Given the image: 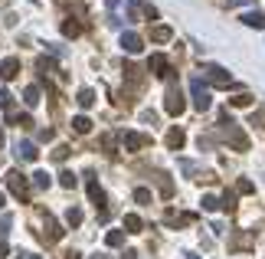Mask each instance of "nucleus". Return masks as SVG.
Masks as SVG:
<instances>
[{"instance_id": "cd10ccee", "label": "nucleus", "mask_w": 265, "mask_h": 259, "mask_svg": "<svg viewBox=\"0 0 265 259\" xmlns=\"http://www.w3.org/2000/svg\"><path fill=\"white\" fill-rule=\"evenodd\" d=\"M10 105H13V95L7 89H0V109H10Z\"/></svg>"}, {"instance_id": "9b49d317", "label": "nucleus", "mask_w": 265, "mask_h": 259, "mask_svg": "<svg viewBox=\"0 0 265 259\" xmlns=\"http://www.w3.org/2000/svg\"><path fill=\"white\" fill-rule=\"evenodd\" d=\"M16 157H23V161H36L39 151H36V144H33V141H20V144H16Z\"/></svg>"}, {"instance_id": "5701e85b", "label": "nucleus", "mask_w": 265, "mask_h": 259, "mask_svg": "<svg viewBox=\"0 0 265 259\" xmlns=\"http://www.w3.org/2000/svg\"><path fill=\"white\" fill-rule=\"evenodd\" d=\"M219 207H223V210H236V194H233V190H226V194H223Z\"/></svg>"}, {"instance_id": "39448f33", "label": "nucleus", "mask_w": 265, "mask_h": 259, "mask_svg": "<svg viewBox=\"0 0 265 259\" xmlns=\"http://www.w3.org/2000/svg\"><path fill=\"white\" fill-rule=\"evenodd\" d=\"M164 109L171 112V115H180V112L187 109V102H183V95H180V89H177V86L167 89V102H164Z\"/></svg>"}, {"instance_id": "c85d7f7f", "label": "nucleus", "mask_w": 265, "mask_h": 259, "mask_svg": "<svg viewBox=\"0 0 265 259\" xmlns=\"http://www.w3.org/2000/svg\"><path fill=\"white\" fill-rule=\"evenodd\" d=\"M236 190H239V194H252L256 184H252V181H239V184H236Z\"/></svg>"}, {"instance_id": "f704fd0d", "label": "nucleus", "mask_w": 265, "mask_h": 259, "mask_svg": "<svg viewBox=\"0 0 265 259\" xmlns=\"http://www.w3.org/2000/svg\"><path fill=\"white\" fill-rule=\"evenodd\" d=\"M0 256H7V243H0Z\"/></svg>"}, {"instance_id": "0eeeda50", "label": "nucleus", "mask_w": 265, "mask_h": 259, "mask_svg": "<svg viewBox=\"0 0 265 259\" xmlns=\"http://www.w3.org/2000/svg\"><path fill=\"white\" fill-rule=\"evenodd\" d=\"M148 69L154 72V76H161V79H164V76H171V63H167V59H164L161 53H154V56L148 59Z\"/></svg>"}, {"instance_id": "7c9ffc66", "label": "nucleus", "mask_w": 265, "mask_h": 259, "mask_svg": "<svg viewBox=\"0 0 265 259\" xmlns=\"http://www.w3.org/2000/svg\"><path fill=\"white\" fill-rule=\"evenodd\" d=\"M53 157H56V161H66V157H69V148H66V144H59V148L53 151Z\"/></svg>"}, {"instance_id": "e433bc0d", "label": "nucleus", "mask_w": 265, "mask_h": 259, "mask_svg": "<svg viewBox=\"0 0 265 259\" xmlns=\"http://www.w3.org/2000/svg\"><path fill=\"white\" fill-rule=\"evenodd\" d=\"M0 207H3V194H0Z\"/></svg>"}, {"instance_id": "6ab92c4d", "label": "nucleus", "mask_w": 265, "mask_h": 259, "mask_svg": "<svg viewBox=\"0 0 265 259\" xmlns=\"http://www.w3.org/2000/svg\"><path fill=\"white\" fill-rule=\"evenodd\" d=\"M229 105H233V109H249V105H252V95L249 92H239V95H233V99H229Z\"/></svg>"}, {"instance_id": "1a4fd4ad", "label": "nucleus", "mask_w": 265, "mask_h": 259, "mask_svg": "<svg viewBox=\"0 0 265 259\" xmlns=\"http://www.w3.org/2000/svg\"><path fill=\"white\" fill-rule=\"evenodd\" d=\"M86 187H88V197H92L95 207H105V194H101L98 181H95V174H86Z\"/></svg>"}, {"instance_id": "2f4dec72", "label": "nucleus", "mask_w": 265, "mask_h": 259, "mask_svg": "<svg viewBox=\"0 0 265 259\" xmlns=\"http://www.w3.org/2000/svg\"><path fill=\"white\" fill-rule=\"evenodd\" d=\"M252 125H259L265 131V112H252Z\"/></svg>"}, {"instance_id": "423d86ee", "label": "nucleus", "mask_w": 265, "mask_h": 259, "mask_svg": "<svg viewBox=\"0 0 265 259\" xmlns=\"http://www.w3.org/2000/svg\"><path fill=\"white\" fill-rule=\"evenodd\" d=\"M121 49H125V53H141V49H144V39L128 30V33H121Z\"/></svg>"}, {"instance_id": "c9c22d12", "label": "nucleus", "mask_w": 265, "mask_h": 259, "mask_svg": "<svg viewBox=\"0 0 265 259\" xmlns=\"http://www.w3.org/2000/svg\"><path fill=\"white\" fill-rule=\"evenodd\" d=\"M20 259H39V256H30V253H26V256H20Z\"/></svg>"}, {"instance_id": "a211bd4d", "label": "nucleus", "mask_w": 265, "mask_h": 259, "mask_svg": "<svg viewBox=\"0 0 265 259\" xmlns=\"http://www.w3.org/2000/svg\"><path fill=\"white\" fill-rule=\"evenodd\" d=\"M76 102L82 105V109H92V105H95V92H92V89H82V92L76 95Z\"/></svg>"}, {"instance_id": "ddd939ff", "label": "nucleus", "mask_w": 265, "mask_h": 259, "mask_svg": "<svg viewBox=\"0 0 265 259\" xmlns=\"http://www.w3.org/2000/svg\"><path fill=\"white\" fill-rule=\"evenodd\" d=\"M0 76H3V79H16V76H20V63H16L13 56L0 63Z\"/></svg>"}, {"instance_id": "f3484780", "label": "nucleus", "mask_w": 265, "mask_h": 259, "mask_svg": "<svg viewBox=\"0 0 265 259\" xmlns=\"http://www.w3.org/2000/svg\"><path fill=\"white\" fill-rule=\"evenodd\" d=\"M79 33H82V23H79V20H63V36H79Z\"/></svg>"}, {"instance_id": "f8f14e48", "label": "nucleus", "mask_w": 265, "mask_h": 259, "mask_svg": "<svg viewBox=\"0 0 265 259\" xmlns=\"http://www.w3.org/2000/svg\"><path fill=\"white\" fill-rule=\"evenodd\" d=\"M242 23L252 26V30H265V13H262V10H252V13L242 16Z\"/></svg>"}, {"instance_id": "dca6fc26", "label": "nucleus", "mask_w": 265, "mask_h": 259, "mask_svg": "<svg viewBox=\"0 0 265 259\" xmlns=\"http://www.w3.org/2000/svg\"><path fill=\"white\" fill-rule=\"evenodd\" d=\"M141 227H144V223H141L138 213H128L125 217V233H141Z\"/></svg>"}, {"instance_id": "4c0bfd02", "label": "nucleus", "mask_w": 265, "mask_h": 259, "mask_svg": "<svg viewBox=\"0 0 265 259\" xmlns=\"http://www.w3.org/2000/svg\"><path fill=\"white\" fill-rule=\"evenodd\" d=\"M0 144H3V131H0Z\"/></svg>"}, {"instance_id": "393cba45", "label": "nucleus", "mask_w": 265, "mask_h": 259, "mask_svg": "<svg viewBox=\"0 0 265 259\" xmlns=\"http://www.w3.org/2000/svg\"><path fill=\"white\" fill-rule=\"evenodd\" d=\"M134 200H138V204H151V190L148 187H138V190H134Z\"/></svg>"}, {"instance_id": "473e14b6", "label": "nucleus", "mask_w": 265, "mask_h": 259, "mask_svg": "<svg viewBox=\"0 0 265 259\" xmlns=\"http://www.w3.org/2000/svg\"><path fill=\"white\" fill-rule=\"evenodd\" d=\"M144 16H148V20H157V10H154V7L148 3V7H144Z\"/></svg>"}, {"instance_id": "2eb2a0df", "label": "nucleus", "mask_w": 265, "mask_h": 259, "mask_svg": "<svg viewBox=\"0 0 265 259\" xmlns=\"http://www.w3.org/2000/svg\"><path fill=\"white\" fill-rule=\"evenodd\" d=\"M174 33H171V26H151V39L154 43H167Z\"/></svg>"}, {"instance_id": "a878e982", "label": "nucleus", "mask_w": 265, "mask_h": 259, "mask_svg": "<svg viewBox=\"0 0 265 259\" xmlns=\"http://www.w3.org/2000/svg\"><path fill=\"white\" fill-rule=\"evenodd\" d=\"M59 184H63V187H76V174L63 171V174H59Z\"/></svg>"}, {"instance_id": "9d476101", "label": "nucleus", "mask_w": 265, "mask_h": 259, "mask_svg": "<svg viewBox=\"0 0 265 259\" xmlns=\"http://www.w3.org/2000/svg\"><path fill=\"white\" fill-rule=\"evenodd\" d=\"M183 141H187L183 128H171V131H167V148H171V151H180V148H183Z\"/></svg>"}, {"instance_id": "6e6552de", "label": "nucleus", "mask_w": 265, "mask_h": 259, "mask_svg": "<svg viewBox=\"0 0 265 259\" xmlns=\"http://www.w3.org/2000/svg\"><path fill=\"white\" fill-rule=\"evenodd\" d=\"M151 138L148 134H138V131H125V148L128 151H141V148H148Z\"/></svg>"}, {"instance_id": "bb28decb", "label": "nucleus", "mask_w": 265, "mask_h": 259, "mask_svg": "<svg viewBox=\"0 0 265 259\" xmlns=\"http://www.w3.org/2000/svg\"><path fill=\"white\" fill-rule=\"evenodd\" d=\"M33 177H36V187H39V190H46V187H49V174H46V171L33 174Z\"/></svg>"}, {"instance_id": "c756f323", "label": "nucleus", "mask_w": 265, "mask_h": 259, "mask_svg": "<svg viewBox=\"0 0 265 259\" xmlns=\"http://www.w3.org/2000/svg\"><path fill=\"white\" fill-rule=\"evenodd\" d=\"M216 207H219V200H216V197H210V194L203 197V210H216Z\"/></svg>"}, {"instance_id": "72a5a7b5", "label": "nucleus", "mask_w": 265, "mask_h": 259, "mask_svg": "<svg viewBox=\"0 0 265 259\" xmlns=\"http://www.w3.org/2000/svg\"><path fill=\"white\" fill-rule=\"evenodd\" d=\"M246 3H252V0H229V7H246Z\"/></svg>"}, {"instance_id": "aec40b11", "label": "nucleus", "mask_w": 265, "mask_h": 259, "mask_svg": "<svg viewBox=\"0 0 265 259\" xmlns=\"http://www.w3.org/2000/svg\"><path fill=\"white\" fill-rule=\"evenodd\" d=\"M46 236L49 240H59V236H63V230H59V223H56L53 217H46Z\"/></svg>"}, {"instance_id": "f03ea898", "label": "nucleus", "mask_w": 265, "mask_h": 259, "mask_svg": "<svg viewBox=\"0 0 265 259\" xmlns=\"http://www.w3.org/2000/svg\"><path fill=\"white\" fill-rule=\"evenodd\" d=\"M190 92H193V109L196 112H206L210 109V92L203 89V79H190Z\"/></svg>"}, {"instance_id": "20e7f679", "label": "nucleus", "mask_w": 265, "mask_h": 259, "mask_svg": "<svg viewBox=\"0 0 265 259\" xmlns=\"http://www.w3.org/2000/svg\"><path fill=\"white\" fill-rule=\"evenodd\" d=\"M203 72H206V79H210L213 86H219V89H229V86H233V76H229L223 66H206Z\"/></svg>"}, {"instance_id": "4be33fe9", "label": "nucleus", "mask_w": 265, "mask_h": 259, "mask_svg": "<svg viewBox=\"0 0 265 259\" xmlns=\"http://www.w3.org/2000/svg\"><path fill=\"white\" fill-rule=\"evenodd\" d=\"M105 243H108V246H121V243H125V233H121V230H111V233L105 236Z\"/></svg>"}, {"instance_id": "f257e3e1", "label": "nucleus", "mask_w": 265, "mask_h": 259, "mask_svg": "<svg viewBox=\"0 0 265 259\" xmlns=\"http://www.w3.org/2000/svg\"><path fill=\"white\" fill-rule=\"evenodd\" d=\"M219 125H223V134L229 138V144H233L236 151H249V138H246V134L236 128V122H229V118L223 115V122H219Z\"/></svg>"}, {"instance_id": "412c9836", "label": "nucleus", "mask_w": 265, "mask_h": 259, "mask_svg": "<svg viewBox=\"0 0 265 259\" xmlns=\"http://www.w3.org/2000/svg\"><path fill=\"white\" fill-rule=\"evenodd\" d=\"M23 102L30 105V109H33V105H39V89H36V86H30V89L23 92Z\"/></svg>"}, {"instance_id": "b1692460", "label": "nucleus", "mask_w": 265, "mask_h": 259, "mask_svg": "<svg viewBox=\"0 0 265 259\" xmlns=\"http://www.w3.org/2000/svg\"><path fill=\"white\" fill-rule=\"evenodd\" d=\"M66 223H69V227H79V223H82V210H76V207H72V210L66 213Z\"/></svg>"}, {"instance_id": "4468645a", "label": "nucleus", "mask_w": 265, "mask_h": 259, "mask_svg": "<svg viewBox=\"0 0 265 259\" xmlns=\"http://www.w3.org/2000/svg\"><path fill=\"white\" fill-rule=\"evenodd\" d=\"M72 128H76L79 134H88V131H92V118H86V115H76V118H72Z\"/></svg>"}, {"instance_id": "7ed1b4c3", "label": "nucleus", "mask_w": 265, "mask_h": 259, "mask_svg": "<svg viewBox=\"0 0 265 259\" xmlns=\"http://www.w3.org/2000/svg\"><path fill=\"white\" fill-rule=\"evenodd\" d=\"M3 181H7V187L13 190L16 197H20V200H26V197H30V187H26V177L20 171H7V177H3Z\"/></svg>"}]
</instances>
